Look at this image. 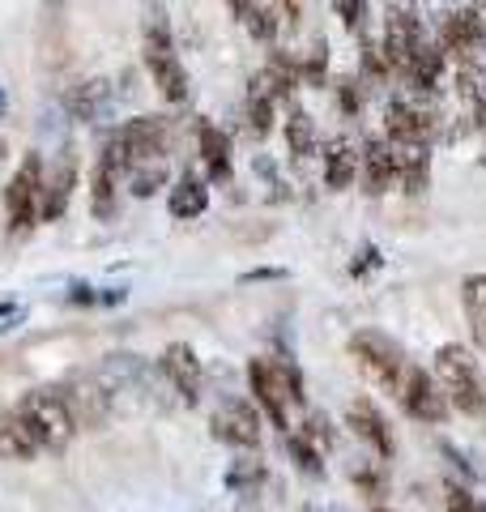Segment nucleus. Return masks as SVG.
I'll return each instance as SVG.
<instances>
[{"instance_id": "f257e3e1", "label": "nucleus", "mask_w": 486, "mask_h": 512, "mask_svg": "<svg viewBox=\"0 0 486 512\" xmlns=\"http://www.w3.org/2000/svg\"><path fill=\"white\" fill-rule=\"evenodd\" d=\"M141 60H145V73H150V82L158 86L162 99H167V103H184L188 99V69H184L180 52H175L171 22H167V9H162V0H145Z\"/></svg>"}, {"instance_id": "f03ea898", "label": "nucleus", "mask_w": 486, "mask_h": 512, "mask_svg": "<svg viewBox=\"0 0 486 512\" xmlns=\"http://www.w3.org/2000/svg\"><path fill=\"white\" fill-rule=\"evenodd\" d=\"M248 389H252L256 410H261L273 427H282V436H286L290 431V406L307 402V384H303L299 367L286 363V359L256 355L248 363Z\"/></svg>"}, {"instance_id": "7ed1b4c3", "label": "nucleus", "mask_w": 486, "mask_h": 512, "mask_svg": "<svg viewBox=\"0 0 486 512\" xmlns=\"http://www.w3.org/2000/svg\"><path fill=\"white\" fill-rule=\"evenodd\" d=\"M435 380H440V389L448 397L452 410L469 414V419H486V376L478 359L469 355L461 342H444L435 350Z\"/></svg>"}, {"instance_id": "20e7f679", "label": "nucleus", "mask_w": 486, "mask_h": 512, "mask_svg": "<svg viewBox=\"0 0 486 512\" xmlns=\"http://www.w3.org/2000/svg\"><path fill=\"white\" fill-rule=\"evenodd\" d=\"M13 414H18V423L26 427V436L35 440V448H47V453H64V448L73 444L77 436V423L69 406L60 402L56 389H30L18 397V406H13Z\"/></svg>"}, {"instance_id": "39448f33", "label": "nucleus", "mask_w": 486, "mask_h": 512, "mask_svg": "<svg viewBox=\"0 0 486 512\" xmlns=\"http://www.w3.org/2000/svg\"><path fill=\"white\" fill-rule=\"evenodd\" d=\"M346 355L354 359V367H359V372L371 384H376V389H384V393H397L401 389L405 355H401V346L388 338L384 329H359V333H350Z\"/></svg>"}, {"instance_id": "423d86ee", "label": "nucleus", "mask_w": 486, "mask_h": 512, "mask_svg": "<svg viewBox=\"0 0 486 512\" xmlns=\"http://www.w3.org/2000/svg\"><path fill=\"white\" fill-rule=\"evenodd\" d=\"M39 197H43V158L26 154L5 188V231L13 239L39 227Z\"/></svg>"}, {"instance_id": "0eeeda50", "label": "nucleus", "mask_w": 486, "mask_h": 512, "mask_svg": "<svg viewBox=\"0 0 486 512\" xmlns=\"http://www.w3.org/2000/svg\"><path fill=\"white\" fill-rule=\"evenodd\" d=\"M111 137H116L124 171H128L137 163H150V158H167V150H171V120L167 116H133V120H124Z\"/></svg>"}, {"instance_id": "6e6552de", "label": "nucleus", "mask_w": 486, "mask_h": 512, "mask_svg": "<svg viewBox=\"0 0 486 512\" xmlns=\"http://www.w3.org/2000/svg\"><path fill=\"white\" fill-rule=\"evenodd\" d=\"M427 43V30H423V18H418L414 5H397L388 9V22H384V35H380V56L388 64V73H405L410 60L418 56V47Z\"/></svg>"}, {"instance_id": "1a4fd4ad", "label": "nucleus", "mask_w": 486, "mask_h": 512, "mask_svg": "<svg viewBox=\"0 0 486 512\" xmlns=\"http://www.w3.org/2000/svg\"><path fill=\"white\" fill-rule=\"evenodd\" d=\"M209 427H214V440L243 448V453L261 448V410L252 397H222L209 414Z\"/></svg>"}, {"instance_id": "9d476101", "label": "nucleus", "mask_w": 486, "mask_h": 512, "mask_svg": "<svg viewBox=\"0 0 486 512\" xmlns=\"http://www.w3.org/2000/svg\"><path fill=\"white\" fill-rule=\"evenodd\" d=\"M397 397H401V410L410 414V419H418V423L440 427L448 414H452L448 397H444V389H440V380H435L427 367H405Z\"/></svg>"}, {"instance_id": "9b49d317", "label": "nucleus", "mask_w": 486, "mask_h": 512, "mask_svg": "<svg viewBox=\"0 0 486 512\" xmlns=\"http://www.w3.org/2000/svg\"><path fill=\"white\" fill-rule=\"evenodd\" d=\"M120 180H124V158L116 137H107L90 171V214L99 222H111L120 214Z\"/></svg>"}, {"instance_id": "f8f14e48", "label": "nucleus", "mask_w": 486, "mask_h": 512, "mask_svg": "<svg viewBox=\"0 0 486 512\" xmlns=\"http://www.w3.org/2000/svg\"><path fill=\"white\" fill-rule=\"evenodd\" d=\"M56 393H60V402L69 406L77 427H103L111 419V410H116V402H111V393L99 384V376H77L69 384H56Z\"/></svg>"}, {"instance_id": "ddd939ff", "label": "nucleus", "mask_w": 486, "mask_h": 512, "mask_svg": "<svg viewBox=\"0 0 486 512\" xmlns=\"http://www.w3.org/2000/svg\"><path fill=\"white\" fill-rule=\"evenodd\" d=\"M158 372L167 376V384L184 397L188 406H197V397H201V389H205V367H201V355H197V350H192L188 342H171L167 350H162Z\"/></svg>"}, {"instance_id": "4468645a", "label": "nucleus", "mask_w": 486, "mask_h": 512, "mask_svg": "<svg viewBox=\"0 0 486 512\" xmlns=\"http://www.w3.org/2000/svg\"><path fill=\"white\" fill-rule=\"evenodd\" d=\"M486 47V22L478 18L474 9H457V13H448L444 26H440V52L448 56H457L461 64L465 60H478V52Z\"/></svg>"}, {"instance_id": "2eb2a0df", "label": "nucleus", "mask_w": 486, "mask_h": 512, "mask_svg": "<svg viewBox=\"0 0 486 512\" xmlns=\"http://www.w3.org/2000/svg\"><path fill=\"white\" fill-rule=\"evenodd\" d=\"M346 427L359 436L376 457H393L397 453V440H393V427H388V419L380 414L376 402H367V397H354V402L346 406Z\"/></svg>"}, {"instance_id": "dca6fc26", "label": "nucleus", "mask_w": 486, "mask_h": 512, "mask_svg": "<svg viewBox=\"0 0 486 512\" xmlns=\"http://www.w3.org/2000/svg\"><path fill=\"white\" fill-rule=\"evenodd\" d=\"M388 154H393L401 188L418 197L431 184V146H423V141H388Z\"/></svg>"}, {"instance_id": "f3484780", "label": "nucleus", "mask_w": 486, "mask_h": 512, "mask_svg": "<svg viewBox=\"0 0 486 512\" xmlns=\"http://www.w3.org/2000/svg\"><path fill=\"white\" fill-rule=\"evenodd\" d=\"M359 175H363L367 197H384L397 184V167H393V154H388L384 137H367L359 146Z\"/></svg>"}, {"instance_id": "a211bd4d", "label": "nucleus", "mask_w": 486, "mask_h": 512, "mask_svg": "<svg viewBox=\"0 0 486 512\" xmlns=\"http://www.w3.org/2000/svg\"><path fill=\"white\" fill-rule=\"evenodd\" d=\"M435 133V116L414 103H388L384 111V141H423L431 146Z\"/></svg>"}, {"instance_id": "6ab92c4d", "label": "nucleus", "mask_w": 486, "mask_h": 512, "mask_svg": "<svg viewBox=\"0 0 486 512\" xmlns=\"http://www.w3.org/2000/svg\"><path fill=\"white\" fill-rule=\"evenodd\" d=\"M197 150H201V163L209 171V180H214V184H231V175H235L231 137H226L214 120H201L197 124Z\"/></svg>"}, {"instance_id": "aec40b11", "label": "nucleus", "mask_w": 486, "mask_h": 512, "mask_svg": "<svg viewBox=\"0 0 486 512\" xmlns=\"http://www.w3.org/2000/svg\"><path fill=\"white\" fill-rule=\"evenodd\" d=\"M354 180H359V146L350 137L324 141V188L346 192Z\"/></svg>"}, {"instance_id": "412c9836", "label": "nucleus", "mask_w": 486, "mask_h": 512, "mask_svg": "<svg viewBox=\"0 0 486 512\" xmlns=\"http://www.w3.org/2000/svg\"><path fill=\"white\" fill-rule=\"evenodd\" d=\"M73 184H77V167L73 158L64 154V163L52 167V175L43 171V197H39V222H56L69 210V197H73Z\"/></svg>"}, {"instance_id": "4be33fe9", "label": "nucleus", "mask_w": 486, "mask_h": 512, "mask_svg": "<svg viewBox=\"0 0 486 512\" xmlns=\"http://www.w3.org/2000/svg\"><path fill=\"white\" fill-rule=\"evenodd\" d=\"M167 210L175 222H192V218H201L209 210V184L201 180L197 171H184L180 180H175L171 188V197H167Z\"/></svg>"}, {"instance_id": "5701e85b", "label": "nucleus", "mask_w": 486, "mask_h": 512, "mask_svg": "<svg viewBox=\"0 0 486 512\" xmlns=\"http://www.w3.org/2000/svg\"><path fill=\"white\" fill-rule=\"evenodd\" d=\"M107 107H111V86L103 82V77H90V82H81L69 90V111H73V120H103L107 116Z\"/></svg>"}, {"instance_id": "b1692460", "label": "nucleus", "mask_w": 486, "mask_h": 512, "mask_svg": "<svg viewBox=\"0 0 486 512\" xmlns=\"http://www.w3.org/2000/svg\"><path fill=\"white\" fill-rule=\"evenodd\" d=\"M461 303H465V320L474 333V346L486 350V274H469L461 282Z\"/></svg>"}, {"instance_id": "393cba45", "label": "nucleus", "mask_w": 486, "mask_h": 512, "mask_svg": "<svg viewBox=\"0 0 486 512\" xmlns=\"http://www.w3.org/2000/svg\"><path fill=\"white\" fill-rule=\"evenodd\" d=\"M286 150L295 163H307L316 154V120L303 107H290V116H286Z\"/></svg>"}, {"instance_id": "a878e982", "label": "nucleus", "mask_w": 486, "mask_h": 512, "mask_svg": "<svg viewBox=\"0 0 486 512\" xmlns=\"http://www.w3.org/2000/svg\"><path fill=\"white\" fill-rule=\"evenodd\" d=\"M35 440L26 436V427L18 423L13 410H0V457L5 461H35Z\"/></svg>"}, {"instance_id": "bb28decb", "label": "nucleus", "mask_w": 486, "mask_h": 512, "mask_svg": "<svg viewBox=\"0 0 486 512\" xmlns=\"http://www.w3.org/2000/svg\"><path fill=\"white\" fill-rule=\"evenodd\" d=\"M167 158H150V163H137V167H128L124 171V180L128 188H133V197H154V192L167 184Z\"/></svg>"}, {"instance_id": "cd10ccee", "label": "nucleus", "mask_w": 486, "mask_h": 512, "mask_svg": "<svg viewBox=\"0 0 486 512\" xmlns=\"http://www.w3.org/2000/svg\"><path fill=\"white\" fill-rule=\"evenodd\" d=\"M265 461L261 457H239V461H231V470H226V491H235V495H248V491H256L265 483Z\"/></svg>"}, {"instance_id": "c85d7f7f", "label": "nucleus", "mask_w": 486, "mask_h": 512, "mask_svg": "<svg viewBox=\"0 0 486 512\" xmlns=\"http://www.w3.org/2000/svg\"><path fill=\"white\" fill-rule=\"evenodd\" d=\"M248 128H252V137H269V128H273V94L256 77L248 90Z\"/></svg>"}, {"instance_id": "c756f323", "label": "nucleus", "mask_w": 486, "mask_h": 512, "mask_svg": "<svg viewBox=\"0 0 486 512\" xmlns=\"http://www.w3.org/2000/svg\"><path fill=\"white\" fill-rule=\"evenodd\" d=\"M286 453H290V461L299 466V474H307V478H324V457L299 436V431H286Z\"/></svg>"}, {"instance_id": "7c9ffc66", "label": "nucleus", "mask_w": 486, "mask_h": 512, "mask_svg": "<svg viewBox=\"0 0 486 512\" xmlns=\"http://www.w3.org/2000/svg\"><path fill=\"white\" fill-rule=\"evenodd\" d=\"M243 26H248L252 39L273 43V39H278V30H282V18H278V9H273V5H252L248 13H243Z\"/></svg>"}, {"instance_id": "2f4dec72", "label": "nucleus", "mask_w": 486, "mask_h": 512, "mask_svg": "<svg viewBox=\"0 0 486 512\" xmlns=\"http://www.w3.org/2000/svg\"><path fill=\"white\" fill-rule=\"evenodd\" d=\"M295 431H299V436H303L307 444L316 448L320 457H324V453H329V448H333V423H329V414L312 410V414H307V419H303V423H299Z\"/></svg>"}, {"instance_id": "473e14b6", "label": "nucleus", "mask_w": 486, "mask_h": 512, "mask_svg": "<svg viewBox=\"0 0 486 512\" xmlns=\"http://www.w3.org/2000/svg\"><path fill=\"white\" fill-rule=\"evenodd\" d=\"M350 483H354V491H359L363 500H371V504H380L384 495H388V478H384V470H380V466H363V470H354V474H350Z\"/></svg>"}, {"instance_id": "72a5a7b5", "label": "nucleus", "mask_w": 486, "mask_h": 512, "mask_svg": "<svg viewBox=\"0 0 486 512\" xmlns=\"http://www.w3.org/2000/svg\"><path fill=\"white\" fill-rule=\"evenodd\" d=\"M324 69H329V43L316 39V43H312V52L299 60V82H307V86H324Z\"/></svg>"}, {"instance_id": "f704fd0d", "label": "nucleus", "mask_w": 486, "mask_h": 512, "mask_svg": "<svg viewBox=\"0 0 486 512\" xmlns=\"http://www.w3.org/2000/svg\"><path fill=\"white\" fill-rule=\"evenodd\" d=\"M371 269H380V248L376 244H359V248H354V261H350V274L367 278Z\"/></svg>"}, {"instance_id": "c9c22d12", "label": "nucleus", "mask_w": 486, "mask_h": 512, "mask_svg": "<svg viewBox=\"0 0 486 512\" xmlns=\"http://www.w3.org/2000/svg\"><path fill=\"white\" fill-rule=\"evenodd\" d=\"M337 99H342L346 116H359V111H363V90H359L354 77H342V82H337Z\"/></svg>"}, {"instance_id": "e433bc0d", "label": "nucleus", "mask_w": 486, "mask_h": 512, "mask_svg": "<svg viewBox=\"0 0 486 512\" xmlns=\"http://www.w3.org/2000/svg\"><path fill=\"white\" fill-rule=\"evenodd\" d=\"M337 18H342L350 30H363V18H367V0H333Z\"/></svg>"}, {"instance_id": "4c0bfd02", "label": "nucleus", "mask_w": 486, "mask_h": 512, "mask_svg": "<svg viewBox=\"0 0 486 512\" xmlns=\"http://www.w3.org/2000/svg\"><path fill=\"white\" fill-rule=\"evenodd\" d=\"M444 504H448V512H474L478 500L461 483H452V478H448V483H444Z\"/></svg>"}, {"instance_id": "58836bf2", "label": "nucleus", "mask_w": 486, "mask_h": 512, "mask_svg": "<svg viewBox=\"0 0 486 512\" xmlns=\"http://www.w3.org/2000/svg\"><path fill=\"white\" fill-rule=\"evenodd\" d=\"M273 9H278V18H282V26L290 22L295 26L299 18H303V0H273Z\"/></svg>"}, {"instance_id": "ea45409f", "label": "nucleus", "mask_w": 486, "mask_h": 512, "mask_svg": "<svg viewBox=\"0 0 486 512\" xmlns=\"http://www.w3.org/2000/svg\"><path fill=\"white\" fill-rule=\"evenodd\" d=\"M278 278H286V269H248L239 282L243 286H252V282H278Z\"/></svg>"}, {"instance_id": "a19ab883", "label": "nucleus", "mask_w": 486, "mask_h": 512, "mask_svg": "<svg viewBox=\"0 0 486 512\" xmlns=\"http://www.w3.org/2000/svg\"><path fill=\"white\" fill-rule=\"evenodd\" d=\"M99 295L90 291V286H73V295H69V303H94Z\"/></svg>"}, {"instance_id": "79ce46f5", "label": "nucleus", "mask_w": 486, "mask_h": 512, "mask_svg": "<svg viewBox=\"0 0 486 512\" xmlns=\"http://www.w3.org/2000/svg\"><path fill=\"white\" fill-rule=\"evenodd\" d=\"M226 5H231V13H235V18L243 22V13H248L252 9V0H226Z\"/></svg>"}, {"instance_id": "37998d69", "label": "nucleus", "mask_w": 486, "mask_h": 512, "mask_svg": "<svg viewBox=\"0 0 486 512\" xmlns=\"http://www.w3.org/2000/svg\"><path fill=\"white\" fill-rule=\"evenodd\" d=\"M5 107H9V99H5V90H0V116H5Z\"/></svg>"}, {"instance_id": "c03bdc74", "label": "nucleus", "mask_w": 486, "mask_h": 512, "mask_svg": "<svg viewBox=\"0 0 486 512\" xmlns=\"http://www.w3.org/2000/svg\"><path fill=\"white\" fill-rule=\"evenodd\" d=\"M371 512H393V508H384V504H371Z\"/></svg>"}, {"instance_id": "a18cd8bd", "label": "nucleus", "mask_w": 486, "mask_h": 512, "mask_svg": "<svg viewBox=\"0 0 486 512\" xmlns=\"http://www.w3.org/2000/svg\"><path fill=\"white\" fill-rule=\"evenodd\" d=\"M9 312H13V308H9V303H0V316H9Z\"/></svg>"}, {"instance_id": "49530a36", "label": "nucleus", "mask_w": 486, "mask_h": 512, "mask_svg": "<svg viewBox=\"0 0 486 512\" xmlns=\"http://www.w3.org/2000/svg\"><path fill=\"white\" fill-rule=\"evenodd\" d=\"M474 512H486V504H482V500H478V504H474Z\"/></svg>"}, {"instance_id": "de8ad7c7", "label": "nucleus", "mask_w": 486, "mask_h": 512, "mask_svg": "<svg viewBox=\"0 0 486 512\" xmlns=\"http://www.w3.org/2000/svg\"><path fill=\"white\" fill-rule=\"evenodd\" d=\"M307 512H316V508H307Z\"/></svg>"}]
</instances>
